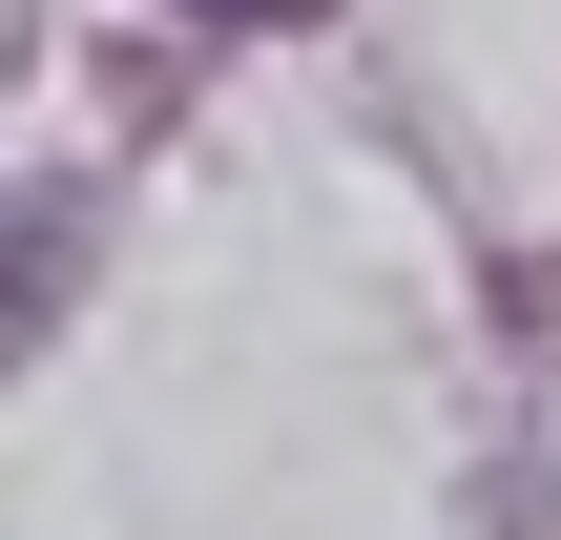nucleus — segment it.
I'll return each instance as SVG.
<instances>
[{
    "instance_id": "nucleus-1",
    "label": "nucleus",
    "mask_w": 561,
    "mask_h": 540,
    "mask_svg": "<svg viewBox=\"0 0 561 540\" xmlns=\"http://www.w3.org/2000/svg\"><path fill=\"white\" fill-rule=\"evenodd\" d=\"M187 21H312V0H187Z\"/></svg>"
}]
</instances>
